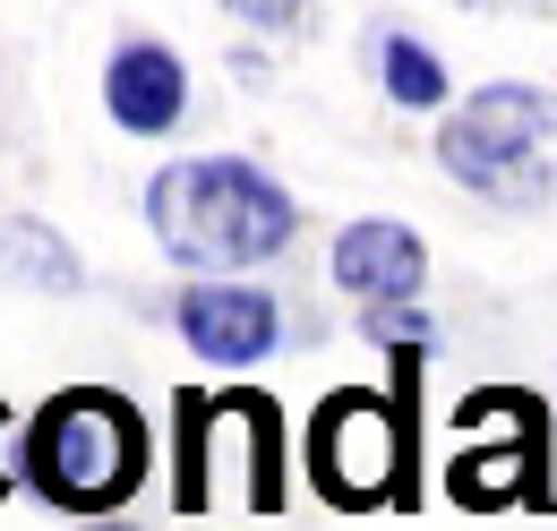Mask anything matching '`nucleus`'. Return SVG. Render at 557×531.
<instances>
[{
	"label": "nucleus",
	"mask_w": 557,
	"mask_h": 531,
	"mask_svg": "<svg viewBox=\"0 0 557 531\" xmlns=\"http://www.w3.org/2000/svg\"><path fill=\"white\" fill-rule=\"evenodd\" d=\"M557 95L549 86H523V77H497L481 86L446 129H437V163L446 181H463L472 198L497 206H541L557 181Z\"/></svg>",
	"instance_id": "3"
},
{
	"label": "nucleus",
	"mask_w": 557,
	"mask_h": 531,
	"mask_svg": "<svg viewBox=\"0 0 557 531\" xmlns=\"http://www.w3.org/2000/svg\"><path fill=\"white\" fill-rule=\"evenodd\" d=\"M335 283H344L360 309L420 300V283H429V249H420L412 223H395V214H360V223H344V240H335Z\"/></svg>",
	"instance_id": "6"
},
{
	"label": "nucleus",
	"mask_w": 557,
	"mask_h": 531,
	"mask_svg": "<svg viewBox=\"0 0 557 531\" xmlns=\"http://www.w3.org/2000/svg\"><path fill=\"white\" fill-rule=\"evenodd\" d=\"M207 420H214V395H181V497L172 506H207Z\"/></svg>",
	"instance_id": "12"
},
{
	"label": "nucleus",
	"mask_w": 557,
	"mask_h": 531,
	"mask_svg": "<svg viewBox=\"0 0 557 531\" xmlns=\"http://www.w3.org/2000/svg\"><path fill=\"white\" fill-rule=\"evenodd\" d=\"M181 334H189L198 360L240 369V360L275 351L283 309H275V292H258V283H198V292H181Z\"/></svg>",
	"instance_id": "5"
},
{
	"label": "nucleus",
	"mask_w": 557,
	"mask_h": 531,
	"mask_svg": "<svg viewBox=\"0 0 557 531\" xmlns=\"http://www.w3.org/2000/svg\"><path fill=\"white\" fill-rule=\"evenodd\" d=\"M240 403V411H249V506H258V515H275L283 506V411L267 395H232Z\"/></svg>",
	"instance_id": "9"
},
{
	"label": "nucleus",
	"mask_w": 557,
	"mask_h": 531,
	"mask_svg": "<svg viewBox=\"0 0 557 531\" xmlns=\"http://www.w3.org/2000/svg\"><path fill=\"white\" fill-rule=\"evenodd\" d=\"M9 437H17V420H9V403H0V455H9ZM0 497H9V464H0Z\"/></svg>",
	"instance_id": "14"
},
{
	"label": "nucleus",
	"mask_w": 557,
	"mask_h": 531,
	"mask_svg": "<svg viewBox=\"0 0 557 531\" xmlns=\"http://www.w3.org/2000/svg\"><path fill=\"white\" fill-rule=\"evenodd\" d=\"M386 95L404 112H437L446 103V61L429 44H412V35H386Z\"/></svg>",
	"instance_id": "10"
},
{
	"label": "nucleus",
	"mask_w": 557,
	"mask_h": 531,
	"mask_svg": "<svg viewBox=\"0 0 557 531\" xmlns=\"http://www.w3.org/2000/svg\"><path fill=\"white\" fill-rule=\"evenodd\" d=\"M446 489H455V506H523V497H549V437H541V420H523L506 455L497 446H463L446 464Z\"/></svg>",
	"instance_id": "8"
},
{
	"label": "nucleus",
	"mask_w": 557,
	"mask_h": 531,
	"mask_svg": "<svg viewBox=\"0 0 557 531\" xmlns=\"http://www.w3.org/2000/svg\"><path fill=\"white\" fill-rule=\"evenodd\" d=\"M0 266H17V274H35L44 292H70V258H61V240L35 223V214H17L9 232H0Z\"/></svg>",
	"instance_id": "11"
},
{
	"label": "nucleus",
	"mask_w": 557,
	"mask_h": 531,
	"mask_svg": "<svg viewBox=\"0 0 557 531\" xmlns=\"http://www.w3.org/2000/svg\"><path fill=\"white\" fill-rule=\"evenodd\" d=\"M146 464H154L146 420H138V403H121L112 386L52 395L17 437V480L61 515H112L121 497L146 489Z\"/></svg>",
	"instance_id": "2"
},
{
	"label": "nucleus",
	"mask_w": 557,
	"mask_h": 531,
	"mask_svg": "<svg viewBox=\"0 0 557 531\" xmlns=\"http://www.w3.org/2000/svg\"><path fill=\"white\" fill-rule=\"evenodd\" d=\"M309 480H318V497L326 506H395V489L412 480V437H404V403L386 395H344L318 403V420H309Z\"/></svg>",
	"instance_id": "4"
},
{
	"label": "nucleus",
	"mask_w": 557,
	"mask_h": 531,
	"mask_svg": "<svg viewBox=\"0 0 557 531\" xmlns=\"http://www.w3.org/2000/svg\"><path fill=\"white\" fill-rule=\"evenodd\" d=\"M146 223L154 240L198 274H240V266H267L292 249L300 214H292V189L267 181L258 163L240 155H198V163H172L154 172L146 189Z\"/></svg>",
	"instance_id": "1"
},
{
	"label": "nucleus",
	"mask_w": 557,
	"mask_h": 531,
	"mask_svg": "<svg viewBox=\"0 0 557 531\" xmlns=\"http://www.w3.org/2000/svg\"><path fill=\"white\" fill-rule=\"evenodd\" d=\"M223 17H240L258 35H300L309 26V0H223Z\"/></svg>",
	"instance_id": "13"
},
{
	"label": "nucleus",
	"mask_w": 557,
	"mask_h": 531,
	"mask_svg": "<svg viewBox=\"0 0 557 531\" xmlns=\"http://www.w3.org/2000/svg\"><path fill=\"white\" fill-rule=\"evenodd\" d=\"M95 531H129V523H95Z\"/></svg>",
	"instance_id": "15"
},
{
	"label": "nucleus",
	"mask_w": 557,
	"mask_h": 531,
	"mask_svg": "<svg viewBox=\"0 0 557 531\" xmlns=\"http://www.w3.org/2000/svg\"><path fill=\"white\" fill-rule=\"evenodd\" d=\"M103 112L129 137L181 129V112H189V69H181V52L172 44H121L112 69H103Z\"/></svg>",
	"instance_id": "7"
}]
</instances>
